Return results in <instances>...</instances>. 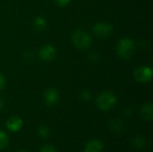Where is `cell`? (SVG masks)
Here are the masks:
<instances>
[{
	"instance_id": "obj_8",
	"label": "cell",
	"mask_w": 153,
	"mask_h": 152,
	"mask_svg": "<svg viewBox=\"0 0 153 152\" xmlns=\"http://www.w3.org/2000/svg\"><path fill=\"white\" fill-rule=\"evenodd\" d=\"M103 150H104V143L99 139H94L90 141L86 144L83 152H102Z\"/></svg>"
},
{
	"instance_id": "obj_16",
	"label": "cell",
	"mask_w": 153,
	"mask_h": 152,
	"mask_svg": "<svg viewBox=\"0 0 153 152\" xmlns=\"http://www.w3.org/2000/svg\"><path fill=\"white\" fill-rule=\"evenodd\" d=\"M80 98L83 101H89L91 98V94L89 90H82L80 92Z\"/></svg>"
},
{
	"instance_id": "obj_7",
	"label": "cell",
	"mask_w": 153,
	"mask_h": 152,
	"mask_svg": "<svg viewBox=\"0 0 153 152\" xmlns=\"http://www.w3.org/2000/svg\"><path fill=\"white\" fill-rule=\"evenodd\" d=\"M43 97L45 103L49 107L55 106L59 100V94L57 90L54 88H48V90H46Z\"/></svg>"
},
{
	"instance_id": "obj_22",
	"label": "cell",
	"mask_w": 153,
	"mask_h": 152,
	"mask_svg": "<svg viewBox=\"0 0 153 152\" xmlns=\"http://www.w3.org/2000/svg\"><path fill=\"white\" fill-rule=\"evenodd\" d=\"M18 152H28V151H18Z\"/></svg>"
},
{
	"instance_id": "obj_21",
	"label": "cell",
	"mask_w": 153,
	"mask_h": 152,
	"mask_svg": "<svg viewBox=\"0 0 153 152\" xmlns=\"http://www.w3.org/2000/svg\"><path fill=\"white\" fill-rule=\"evenodd\" d=\"M4 107V99L0 98V110H2Z\"/></svg>"
},
{
	"instance_id": "obj_18",
	"label": "cell",
	"mask_w": 153,
	"mask_h": 152,
	"mask_svg": "<svg viewBox=\"0 0 153 152\" xmlns=\"http://www.w3.org/2000/svg\"><path fill=\"white\" fill-rule=\"evenodd\" d=\"M54 1L58 6H65L71 2V0H54Z\"/></svg>"
},
{
	"instance_id": "obj_9",
	"label": "cell",
	"mask_w": 153,
	"mask_h": 152,
	"mask_svg": "<svg viewBox=\"0 0 153 152\" xmlns=\"http://www.w3.org/2000/svg\"><path fill=\"white\" fill-rule=\"evenodd\" d=\"M6 127L11 132H18L22 127V120L19 116H11L6 122Z\"/></svg>"
},
{
	"instance_id": "obj_6",
	"label": "cell",
	"mask_w": 153,
	"mask_h": 152,
	"mask_svg": "<svg viewBox=\"0 0 153 152\" xmlns=\"http://www.w3.org/2000/svg\"><path fill=\"white\" fill-rule=\"evenodd\" d=\"M56 56V49L50 44L42 46L39 51V57L43 62H51Z\"/></svg>"
},
{
	"instance_id": "obj_15",
	"label": "cell",
	"mask_w": 153,
	"mask_h": 152,
	"mask_svg": "<svg viewBox=\"0 0 153 152\" xmlns=\"http://www.w3.org/2000/svg\"><path fill=\"white\" fill-rule=\"evenodd\" d=\"M9 143V138L7 136V134L0 130V151L4 150Z\"/></svg>"
},
{
	"instance_id": "obj_10",
	"label": "cell",
	"mask_w": 153,
	"mask_h": 152,
	"mask_svg": "<svg viewBox=\"0 0 153 152\" xmlns=\"http://www.w3.org/2000/svg\"><path fill=\"white\" fill-rule=\"evenodd\" d=\"M141 116L146 121H151L153 118V105L152 102L145 103L142 106L140 110Z\"/></svg>"
},
{
	"instance_id": "obj_19",
	"label": "cell",
	"mask_w": 153,
	"mask_h": 152,
	"mask_svg": "<svg viewBox=\"0 0 153 152\" xmlns=\"http://www.w3.org/2000/svg\"><path fill=\"white\" fill-rule=\"evenodd\" d=\"M4 84H5V79H4V76L0 73V90H3V88L4 87Z\"/></svg>"
},
{
	"instance_id": "obj_11",
	"label": "cell",
	"mask_w": 153,
	"mask_h": 152,
	"mask_svg": "<svg viewBox=\"0 0 153 152\" xmlns=\"http://www.w3.org/2000/svg\"><path fill=\"white\" fill-rule=\"evenodd\" d=\"M110 130L116 134H121L124 132V124L120 119H113L109 124Z\"/></svg>"
},
{
	"instance_id": "obj_4",
	"label": "cell",
	"mask_w": 153,
	"mask_h": 152,
	"mask_svg": "<svg viewBox=\"0 0 153 152\" xmlns=\"http://www.w3.org/2000/svg\"><path fill=\"white\" fill-rule=\"evenodd\" d=\"M94 35L100 39H106L113 32V26L108 22H97L92 28Z\"/></svg>"
},
{
	"instance_id": "obj_3",
	"label": "cell",
	"mask_w": 153,
	"mask_h": 152,
	"mask_svg": "<svg viewBox=\"0 0 153 152\" xmlns=\"http://www.w3.org/2000/svg\"><path fill=\"white\" fill-rule=\"evenodd\" d=\"M72 41L74 45L79 49H85L91 47V38L88 32L82 29L75 30L72 34Z\"/></svg>"
},
{
	"instance_id": "obj_5",
	"label": "cell",
	"mask_w": 153,
	"mask_h": 152,
	"mask_svg": "<svg viewBox=\"0 0 153 152\" xmlns=\"http://www.w3.org/2000/svg\"><path fill=\"white\" fill-rule=\"evenodd\" d=\"M134 76L139 82H148L152 78V70L148 66H139L134 71Z\"/></svg>"
},
{
	"instance_id": "obj_20",
	"label": "cell",
	"mask_w": 153,
	"mask_h": 152,
	"mask_svg": "<svg viewBox=\"0 0 153 152\" xmlns=\"http://www.w3.org/2000/svg\"><path fill=\"white\" fill-rule=\"evenodd\" d=\"M124 114H125L126 116H130L133 114V111H132L131 109H126V110L124 111Z\"/></svg>"
},
{
	"instance_id": "obj_13",
	"label": "cell",
	"mask_w": 153,
	"mask_h": 152,
	"mask_svg": "<svg viewBox=\"0 0 153 152\" xmlns=\"http://www.w3.org/2000/svg\"><path fill=\"white\" fill-rule=\"evenodd\" d=\"M33 26L37 30H44L47 28V21L42 16H37L33 21Z\"/></svg>"
},
{
	"instance_id": "obj_17",
	"label": "cell",
	"mask_w": 153,
	"mask_h": 152,
	"mask_svg": "<svg viewBox=\"0 0 153 152\" xmlns=\"http://www.w3.org/2000/svg\"><path fill=\"white\" fill-rule=\"evenodd\" d=\"M40 152H57L56 148L51 144H46L43 145L40 149Z\"/></svg>"
},
{
	"instance_id": "obj_2",
	"label": "cell",
	"mask_w": 153,
	"mask_h": 152,
	"mask_svg": "<svg viewBox=\"0 0 153 152\" xmlns=\"http://www.w3.org/2000/svg\"><path fill=\"white\" fill-rule=\"evenodd\" d=\"M135 49V44L134 42L128 38H124L120 39L117 44V54L118 56L122 59L128 60L130 59Z\"/></svg>"
},
{
	"instance_id": "obj_14",
	"label": "cell",
	"mask_w": 153,
	"mask_h": 152,
	"mask_svg": "<svg viewBox=\"0 0 153 152\" xmlns=\"http://www.w3.org/2000/svg\"><path fill=\"white\" fill-rule=\"evenodd\" d=\"M37 134H38V136H39L42 139H47V138H48V136L50 134L49 128L44 125H39L37 129Z\"/></svg>"
},
{
	"instance_id": "obj_12",
	"label": "cell",
	"mask_w": 153,
	"mask_h": 152,
	"mask_svg": "<svg viewBox=\"0 0 153 152\" xmlns=\"http://www.w3.org/2000/svg\"><path fill=\"white\" fill-rule=\"evenodd\" d=\"M132 144L134 147V149H136V150H142V149H143L146 146L147 140L145 139V137H143L142 135H137V136H135L133 139Z\"/></svg>"
},
{
	"instance_id": "obj_1",
	"label": "cell",
	"mask_w": 153,
	"mask_h": 152,
	"mask_svg": "<svg viewBox=\"0 0 153 152\" xmlns=\"http://www.w3.org/2000/svg\"><path fill=\"white\" fill-rule=\"evenodd\" d=\"M117 98L116 94L109 90L101 92L96 99L97 107L103 111H108L112 109L117 105Z\"/></svg>"
}]
</instances>
